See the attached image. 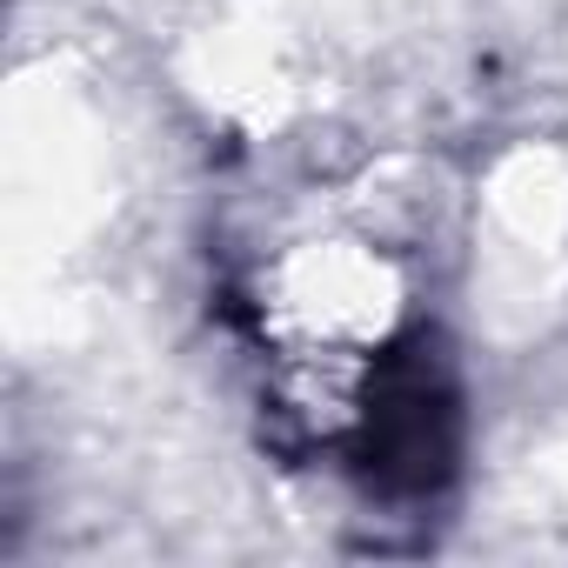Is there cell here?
<instances>
[{"label":"cell","mask_w":568,"mask_h":568,"mask_svg":"<svg viewBox=\"0 0 568 568\" xmlns=\"http://www.w3.org/2000/svg\"><path fill=\"white\" fill-rule=\"evenodd\" d=\"M462 375L442 342V328H402L382 342V355L362 375L355 428H348V468L382 501H428L462 468Z\"/></svg>","instance_id":"obj_1"}]
</instances>
